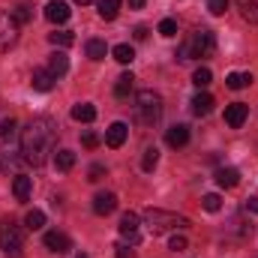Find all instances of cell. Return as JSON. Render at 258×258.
<instances>
[{
    "label": "cell",
    "mask_w": 258,
    "mask_h": 258,
    "mask_svg": "<svg viewBox=\"0 0 258 258\" xmlns=\"http://www.w3.org/2000/svg\"><path fill=\"white\" fill-rule=\"evenodd\" d=\"M105 54H108V45H105L102 39H90V42H87V57H90V60H102Z\"/></svg>",
    "instance_id": "26"
},
{
    "label": "cell",
    "mask_w": 258,
    "mask_h": 258,
    "mask_svg": "<svg viewBox=\"0 0 258 258\" xmlns=\"http://www.w3.org/2000/svg\"><path fill=\"white\" fill-rule=\"evenodd\" d=\"M216 183H219L222 189H231V186L240 183V171H237V168H219V171H216Z\"/></svg>",
    "instance_id": "18"
},
{
    "label": "cell",
    "mask_w": 258,
    "mask_h": 258,
    "mask_svg": "<svg viewBox=\"0 0 258 258\" xmlns=\"http://www.w3.org/2000/svg\"><path fill=\"white\" fill-rule=\"evenodd\" d=\"M213 51H216V36H213V30L201 27L177 48V57L180 60H192V57H210Z\"/></svg>",
    "instance_id": "3"
},
{
    "label": "cell",
    "mask_w": 258,
    "mask_h": 258,
    "mask_svg": "<svg viewBox=\"0 0 258 258\" xmlns=\"http://www.w3.org/2000/svg\"><path fill=\"white\" fill-rule=\"evenodd\" d=\"M156 162H159V150H156V147H147V150H144V159H141V168H144V171H153Z\"/></svg>",
    "instance_id": "31"
},
{
    "label": "cell",
    "mask_w": 258,
    "mask_h": 258,
    "mask_svg": "<svg viewBox=\"0 0 258 258\" xmlns=\"http://www.w3.org/2000/svg\"><path fill=\"white\" fill-rule=\"evenodd\" d=\"M117 228H120V234L126 237L132 246L138 243V237H141V234H138V228H141V219H138V213H132V210H129V213H123V216H120V225H117Z\"/></svg>",
    "instance_id": "7"
},
{
    "label": "cell",
    "mask_w": 258,
    "mask_h": 258,
    "mask_svg": "<svg viewBox=\"0 0 258 258\" xmlns=\"http://www.w3.org/2000/svg\"><path fill=\"white\" fill-rule=\"evenodd\" d=\"M72 120H78V123H93V120H96V108H93L90 102H78V105L72 108Z\"/></svg>",
    "instance_id": "17"
},
{
    "label": "cell",
    "mask_w": 258,
    "mask_h": 258,
    "mask_svg": "<svg viewBox=\"0 0 258 258\" xmlns=\"http://www.w3.org/2000/svg\"><path fill=\"white\" fill-rule=\"evenodd\" d=\"M210 81H213V72H210L207 66H198V69L192 72V84L195 87H207Z\"/></svg>",
    "instance_id": "29"
},
{
    "label": "cell",
    "mask_w": 258,
    "mask_h": 258,
    "mask_svg": "<svg viewBox=\"0 0 258 258\" xmlns=\"http://www.w3.org/2000/svg\"><path fill=\"white\" fill-rule=\"evenodd\" d=\"M111 54H114V60H117V63H132V60H135V48L126 45V42L114 45V48H111Z\"/></svg>",
    "instance_id": "24"
},
{
    "label": "cell",
    "mask_w": 258,
    "mask_h": 258,
    "mask_svg": "<svg viewBox=\"0 0 258 258\" xmlns=\"http://www.w3.org/2000/svg\"><path fill=\"white\" fill-rule=\"evenodd\" d=\"M120 3L123 0H99V18L102 21H114L117 12H120Z\"/></svg>",
    "instance_id": "20"
},
{
    "label": "cell",
    "mask_w": 258,
    "mask_h": 258,
    "mask_svg": "<svg viewBox=\"0 0 258 258\" xmlns=\"http://www.w3.org/2000/svg\"><path fill=\"white\" fill-rule=\"evenodd\" d=\"M24 225H27L30 231H39V228L45 225V213H42V210H30L27 219H24Z\"/></svg>",
    "instance_id": "30"
},
{
    "label": "cell",
    "mask_w": 258,
    "mask_h": 258,
    "mask_svg": "<svg viewBox=\"0 0 258 258\" xmlns=\"http://www.w3.org/2000/svg\"><path fill=\"white\" fill-rule=\"evenodd\" d=\"M18 162H24V156H15V150L0 147V168H3V171H12Z\"/></svg>",
    "instance_id": "22"
},
{
    "label": "cell",
    "mask_w": 258,
    "mask_h": 258,
    "mask_svg": "<svg viewBox=\"0 0 258 258\" xmlns=\"http://www.w3.org/2000/svg\"><path fill=\"white\" fill-rule=\"evenodd\" d=\"M165 141H168V147H183L189 141V126L186 123H174L165 132Z\"/></svg>",
    "instance_id": "14"
},
{
    "label": "cell",
    "mask_w": 258,
    "mask_h": 258,
    "mask_svg": "<svg viewBox=\"0 0 258 258\" xmlns=\"http://www.w3.org/2000/svg\"><path fill=\"white\" fill-rule=\"evenodd\" d=\"M246 117H249V105L246 102H234V105L225 108V123L231 129H240L246 123Z\"/></svg>",
    "instance_id": "9"
},
{
    "label": "cell",
    "mask_w": 258,
    "mask_h": 258,
    "mask_svg": "<svg viewBox=\"0 0 258 258\" xmlns=\"http://www.w3.org/2000/svg\"><path fill=\"white\" fill-rule=\"evenodd\" d=\"M225 84H228L231 90H243V87L252 84V72H231V75L225 78Z\"/></svg>",
    "instance_id": "21"
},
{
    "label": "cell",
    "mask_w": 258,
    "mask_h": 258,
    "mask_svg": "<svg viewBox=\"0 0 258 258\" xmlns=\"http://www.w3.org/2000/svg\"><path fill=\"white\" fill-rule=\"evenodd\" d=\"M126 135H129V126L123 123V120H114L111 126H108V132H105V144L108 147H123V141H126Z\"/></svg>",
    "instance_id": "10"
},
{
    "label": "cell",
    "mask_w": 258,
    "mask_h": 258,
    "mask_svg": "<svg viewBox=\"0 0 258 258\" xmlns=\"http://www.w3.org/2000/svg\"><path fill=\"white\" fill-rule=\"evenodd\" d=\"M186 246H189V243H186L183 234H174V237L168 240V249H171V252H186Z\"/></svg>",
    "instance_id": "37"
},
{
    "label": "cell",
    "mask_w": 258,
    "mask_h": 258,
    "mask_svg": "<svg viewBox=\"0 0 258 258\" xmlns=\"http://www.w3.org/2000/svg\"><path fill=\"white\" fill-rule=\"evenodd\" d=\"M54 75L48 72V69H33V75H30V84H33V90H39V93H48V90H54Z\"/></svg>",
    "instance_id": "13"
},
{
    "label": "cell",
    "mask_w": 258,
    "mask_h": 258,
    "mask_svg": "<svg viewBox=\"0 0 258 258\" xmlns=\"http://www.w3.org/2000/svg\"><path fill=\"white\" fill-rule=\"evenodd\" d=\"M135 39H147V27H135Z\"/></svg>",
    "instance_id": "42"
},
{
    "label": "cell",
    "mask_w": 258,
    "mask_h": 258,
    "mask_svg": "<svg viewBox=\"0 0 258 258\" xmlns=\"http://www.w3.org/2000/svg\"><path fill=\"white\" fill-rule=\"evenodd\" d=\"M75 3H81V6H87V3H93V0H75Z\"/></svg>",
    "instance_id": "44"
},
{
    "label": "cell",
    "mask_w": 258,
    "mask_h": 258,
    "mask_svg": "<svg viewBox=\"0 0 258 258\" xmlns=\"http://www.w3.org/2000/svg\"><path fill=\"white\" fill-rule=\"evenodd\" d=\"M207 9H210V15H225L228 0H207Z\"/></svg>",
    "instance_id": "38"
},
{
    "label": "cell",
    "mask_w": 258,
    "mask_h": 258,
    "mask_svg": "<svg viewBox=\"0 0 258 258\" xmlns=\"http://www.w3.org/2000/svg\"><path fill=\"white\" fill-rule=\"evenodd\" d=\"M54 135H57V126H54L51 117H33L21 132V156H24V162L33 165V168L45 165V159H48V153L54 147Z\"/></svg>",
    "instance_id": "1"
},
{
    "label": "cell",
    "mask_w": 258,
    "mask_h": 258,
    "mask_svg": "<svg viewBox=\"0 0 258 258\" xmlns=\"http://www.w3.org/2000/svg\"><path fill=\"white\" fill-rule=\"evenodd\" d=\"M105 174H108V168L96 162V165H90V171H87V180H90V183H99V180H102Z\"/></svg>",
    "instance_id": "36"
},
{
    "label": "cell",
    "mask_w": 258,
    "mask_h": 258,
    "mask_svg": "<svg viewBox=\"0 0 258 258\" xmlns=\"http://www.w3.org/2000/svg\"><path fill=\"white\" fill-rule=\"evenodd\" d=\"M15 21H18V24H27V21H30V6L21 3V6L15 9Z\"/></svg>",
    "instance_id": "39"
},
{
    "label": "cell",
    "mask_w": 258,
    "mask_h": 258,
    "mask_svg": "<svg viewBox=\"0 0 258 258\" xmlns=\"http://www.w3.org/2000/svg\"><path fill=\"white\" fill-rule=\"evenodd\" d=\"M201 207H204V210H210V213H216V210L222 207V198H219L216 192L204 195V198H201Z\"/></svg>",
    "instance_id": "34"
},
{
    "label": "cell",
    "mask_w": 258,
    "mask_h": 258,
    "mask_svg": "<svg viewBox=\"0 0 258 258\" xmlns=\"http://www.w3.org/2000/svg\"><path fill=\"white\" fill-rule=\"evenodd\" d=\"M48 42L57 45V48H69V45L75 42V36H72L69 30H54V33H48Z\"/></svg>",
    "instance_id": "27"
},
{
    "label": "cell",
    "mask_w": 258,
    "mask_h": 258,
    "mask_svg": "<svg viewBox=\"0 0 258 258\" xmlns=\"http://www.w3.org/2000/svg\"><path fill=\"white\" fill-rule=\"evenodd\" d=\"M54 78H63L66 72H69V57H66L63 51H54L51 57H48V66H45Z\"/></svg>",
    "instance_id": "15"
},
{
    "label": "cell",
    "mask_w": 258,
    "mask_h": 258,
    "mask_svg": "<svg viewBox=\"0 0 258 258\" xmlns=\"http://www.w3.org/2000/svg\"><path fill=\"white\" fill-rule=\"evenodd\" d=\"M246 210L258 213V195H255V198H246Z\"/></svg>",
    "instance_id": "41"
},
{
    "label": "cell",
    "mask_w": 258,
    "mask_h": 258,
    "mask_svg": "<svg viewBox=\"0 0 258 258\" xmlns=\"http://www.w3.org/2000/svg\"><path fill=\"white\" fill-rule=\"evenodd\" d=\"M114 207H117V195L114 192H99L93 198V213L96 216H108V213H114Z\"/></svg>",
    "instance_id": "12"
},
{
    "label": "cell",
    "mask_w": 258,
    "mask_h": 258,
    "mask_svg": "<svg viewBox=\"0 0 258 258\" xmlns=\"http://www.w3.org/2000/svg\"><path fill=\"white\" fill-rule=\"evenodd\" d=\"M162 117V96L156 90H138V120L153 126Z\"/></svg>",
    "instance_id": "5"
},
{
    "label": "cell",
    "mask_w": 258,
    "mask_h": 258,
    "mask_svg": "<svg viewBox=\"0 0 258 258\" xmlns=\"http://www.w3.org/2000/svg\"><path fill=\"white\" fill-rule=\"evenodd\" d=\"M144 3H147V0H129V6H132V9H141Z\"/></svg>",
    "instance_id": "43"
},
{
    "label": "cell",
    "mask_w": 258,
    "mask_h": 258,
    "mask_svg": "<svg viewBox=\"0 0 258 258\" xmlns=\"http://www.w3.org/2000/svg\"><path fill=\"white\" fill-rule=\"evenodd\" d=\"M114 255H117V258H135V249H132V246H126V243H120Z\"/></svg>",
    "instance_id": "40"
},
{
    "label": "cell",
    "mask_w": 258,
    "mask_h": 258,
    "mask_svg": "<svg viewBox=\"0 0 258 258\" xmlns=\"http://www.w3.org/2000/svg\"><path fill=\"white\" fill-rule=\"evenodd\" d=\"M12 192L18 201H30V192H33V180L24 177V174H15V183H12Z\"/></svg>",
    "instance_id": "16"
},
{
    "label": "cell",
    "mask_w": 258,
    "mask_h": 258,
    "mask_svg": "<svg viewBox=\"0 0 258 258\" xmlns=\"http://www.w3.org/2000/svg\"><path fill=\"white\" fill-rule=\"evenodd\" d=\"M54 165H57V168H60V171H72V165H75V153H72V150H57V153H54Z\"/></svg>",
    "instance_id": "25"
},
{
    "label": "cell",
    "mask_w": 258,
    "mask_h": 258,
    "mask_svg": "<svg viewBox=\"0 0 258 258\" xmlns=\"http://www.w3.org/2000/svg\"><path fill=\"white\" fill-rule=\"evenodd\" d=\"M237 9H240V15L246 21L258 24V0H237Z\"/></svg>",
    "instance_id": "23"
},
{
    "label": "cell",
    "mask_w": 258,
    "mask_h": 258,
    "mask_svg": "<svg viewBox=\"0 0 258 258\" xmlns=\"http://www.w3.org/2000/svg\"><path fill=\"white\" fill-rule=\"evenodd\" d=\"M15 42H18V21H15V15L0 9V51L12 48Z\"/></svg>",
    "instance_id": "6"
},
{
    "label": "cell",
    "mask_w": 258,
    "mask_h": 258,
    "mask_svg": "<svg viewBox=\"0 0 258 258\" xmlns=\"http://www.w3.org/2000/svg\"><path fill=\"white\" fill-rule=\"evenodd\" d=\"M0 249L9 258H21L24 231H21V225H15L12 219H3V222H0Z\"/></svg>",
    "instance_id": "4"
},
{
    "label": "cell",
    "mask_w": 258,
    "mask_h": 258,
    "mask_svg": "<svg viewBox=\"0 0 258 258\" xmlns=\"http://www.w3.org/2000/svg\"><path fill=\"white\" fill-rule=\"evenodd\" d=\"M78 258H87V255H78Z\"/></svg>",
    "instance_id": "45"
},
{
    "label": "cell",
    "mask_w": 258,
    "mask_h": 258,
    "mask_svg": "<svg viewBox=\"0 0 258 258\" xmlns=\"http://www.w3.org/2000/svg\"><path fill=\"white\" fill-rule=\"evenodd\" d=\"M159 33L168 36V39L177 36V21H174V18H162V21H159Z\"/></svg>",
    "instance_id": "35"
},
{
    "label": "cell",
    "mask_w": 258,
    "mask_h": 258,
    "mask_svg": "<svg viewBox=\"0 0 258 258\" xmlns=\"http://www.w3.org/2000/svg\"><path fill=\"white\" fill-rule=\"evenodd\" d=\"M69 15H72V9H69V3H63V0H51V3L45 6V18H48L51 24H63Z\"/></svg>",
    "instance_id": "11"
},
{
    "label": "cell",
    "mask_w": 258,
    "mask_h": 258,
    "mask_svg": "<svg viewBox=\"0 0 258 258\" xmlns=\"http://www.w3.org/2000/svg\"><path fill=\"white\" fill-rule=\"evenodd\" d=\"M144 222L153 234H168V231H180V228H189V219L180 216V213H171V210H159V207H150L144 210Z\"/></svg>",
    "instance_id": "2"
},
{
    "label": "cell",
    "mask_w": 258,
    "mask_h": 258,
    "mask_svg": "<svg viewBox=\"0 0 258 258\" xmlns=\"http://www.w3.org/2000/svg\"><path fill=\"white\" fill-rule=\"evenodd\" d=\"M42 243H45V246H48L51 252H57V255H66V252L72 249V240L66 237L63 231H45Z\"/></svg>",
    "instance_id": "8"
},
{
    "label": "cell",
    "mask_w": 258,
    "mask_h": 258,
    "mask_svg": "<svg viewBox=\"0 0 258 258\" xmlns=\"http://www.w3.org/2000/svg\"><path fill=\"white\" fill-rule=\"evenodd\" d=\"M15 129H18V123H15V117H6V120H0V141H12L15 138Z\"/></svg>",
    "instance_id": "32"
},
{
    "label": "cell",
    "mask_w": 258,
    "mask_h": 258,
    "mask_svg": "<svg viewBox=\"0 0 258 258\" xmlns=\"http://www.w3.org/2000/svg\"><path fill=\"white\" fill-rule=\"evenodd\" d=\"M132 84H135V75H132V72H123V75L117 78V84H114V93H117V96H126L129 90H132Z\"/></svg>",
    "instance_id": "28"
},
{
    "label": "cell",
    "mask_w": 258,
    "mask_h": 258,
    "mask_svg": "<svg viewBox=\"0 0 258 258\" xmlns=\"http://www.w3.org/2000/svg\"><path fill=\"white\" fill-rule=\"evenodd\" d=\"M81 144H84L87 150H96V147L102 144V138H99V132H93V129H84V135H81Z\"/></svg>",
    "instance_id": "33"
},
{
    "label": "cell",
    "mask_w": 258,
    "mask_h": 258,
    "mask_svg": "<svg viewBox=\"0 0 258 258\" xmlns=\"http://www.w3.org/2000/svg\"><path fill=\"white\" fill-rule=\"evenodd\" d=\"M213 105H216V102H213V96H210V93H198V96L192 99V111L198 114V117L210 114V111H213Z\"/></svg>",
    "instance_id": "19"
}]
</instances>
